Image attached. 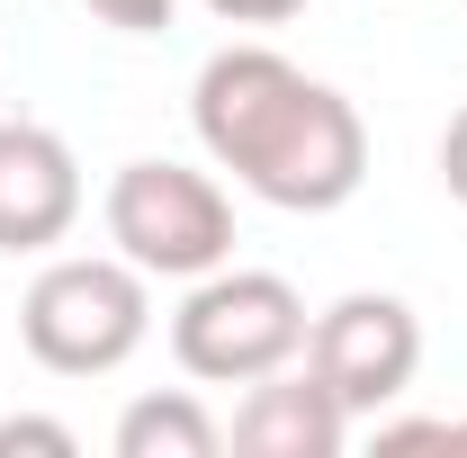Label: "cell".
Here are the masks:
<instances>
[{"label":"cell","mask_w":467,"mask_h":458,"mask_svg":"<svg viewBox=\"0 0 467 458\" xmlns=\"http://www.w3.org/2000/svg\"><path fill=\"white\" fill-rule=\"evenodd\" d=\"M198 144L225 162L243 189H261L270 207L324 216L368 180V126L333 81L296 72L279 46H225L207 55L198 90Z\"/></svg>","instance_id":"1"},{"label":"cell","mask_w":467,"mask_h":458,"mask_svg":"<svg viewBox=\"0 0 467 458\" xmlns=\"http://www.w3.org/2000/svg\"><path fill=\"white\" fill-rule=\"evenodd\" d=\"M144 324H153V297H144V270L117 252H81V261H46L36 287H27V306H18V342L36 369H55V378H109L135 359L144 342Z\"/></svg>","instance_id":"2"},{"label":"cell","mask_w":467,"mask_h":458,"mask_svg":"<svg viewBox=\"0 0 467 458\" xmlns=\"http://www.w3.org/2000/svg\"><path fill=\"white\" fill-rule=\"evenodd\" d=\"M306 350V297L279 270H207L171 315V359L207 387H252Z\"/></svg>","instance_id":"3"},{"label":"cell","mask_w":467,"mask_h":458,"mask_svg":"<svg viewBox=\"0 0 467 458\" xmlns=\"http://www.w3.org/2000/svg\"><path fill=\"white\" fill-rule=\"evenodd\" d=\"M109 243L144 279H207L234 252V207L189 162H126L109 180Z\"/></svg>","instance_id":"4"},{"label":"cell","mask_w":467,"mask_h":458,"mask_svg":"<svg viewBox=\"0 0 467 458\" xmlns=\"http://www.w3.org/2000/svg\"><path fill=\"white\" fill-rule=\"evenodd\" d=\"M306 369L342 396V413H378L413 387L422 369V324H413L405 297H378V287H350L333 297L315 324H306Z\"/></svg>","instance_id":"5"},{"label":"cell","mask_w":467,"mask_h":458,"mask_svg":"<svg viewBox=\"0 0 467 458\" xmlns=\"http://www.w3.org/2000/svg\"><path fill=\"white\" fill-rule=\"evenodd\" d=\"M81 216V162L55 126L0 117V252H46Z\"/></svg>","instance_id":"6"},{"label":"cell","mask_w":467,"mask_h":458,"mask_svg":"<svg viewBox=\"0 0 467 458\" xmlns=\"http://www.w3.org/2000/svg\"><path fill=\"white\" fill-rule=\"evenodd\" d=\"M350 432L342 396L306 369V378H252V396H243V413H234V450L243 458H333Z\"/></svg>","instance_id":"7"},{"label":"cell","mask_w":467,"mask_h":458,"mask_svg":"<svg viewBox=\"0 0 467 458\" xmlns=\"http://www.w3.org/2000/svg\"><path fill=\"white\" fill-rule=\"evenodd\" d=\"M225 432L198 396H135L117 422V458H216Z\"/></svg>","instance_id":"8"},{"label":"cell","mask_w":467,"mask_h":458,"mask_svg":"<svg viewBox=\"0 0 467 458\" xmlns=\"http://www.w3.org/2000/svg\"><path fill=\"white\" fill-rule=\"evenodd\" d=\"M413 450H441V458H467V413H422V422H378V458H413Z\"/></svg>","instance_id":"9"},{"label":"cell","mask_w":467,"mask_h":458,"mask_svg":"<svg viewBox=\"0 0 467 458\" xmlns=\"http://www.w3.org/2000/svg\"><path fill=\"white\" fill-rule=\"evenodd\" d=\"M81 441L63 432V422H46V413H9L0 422V458H72Z\"/></svg>","instance_id":"10"},{"label":"cell","mask_w":467,"mask_h":458,"mask_svg":"<svg viewBox=\"0 0 467 458\" xmlns=\"http://www.w3.org/2000/svg\"><path fill=\"white\" fill-rule=\"evenodd\" d=\"M90 18H109L126 36H153V27H171V0H81Z\"/></svg>","instance_id":"11"},{"label":"cell","mask_w":467,"mask_h":458,"mask_svg":"<svg viewBox=\"0 0 467 458\" xmlns=\"http://www.w3.org/2000/svg\"><path fill=\"white\" fill-rule=\"evenodd\" d=\"M216 18H234V27H279V18H296L306 0H207Z\"/></svg>","instance_id":"12"},{"label":"cell","mask_w":467,"mask_h":458,"mask_svg":"<svg viewBox=\"0 0 467 458\" xmlns=\"http://www.w3.org/2000/svg\"><path fill=\"white\" fill-rule=\"evenodd\" d=\"M441 180H450V198L467 207V109L450 117V135H441Z\"/></svg>","instance_id":"13"}]
</instances>
